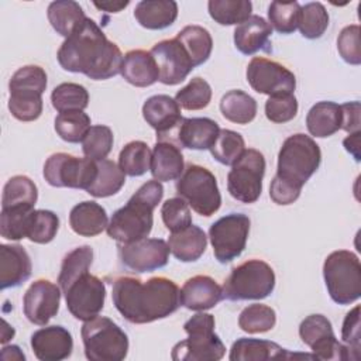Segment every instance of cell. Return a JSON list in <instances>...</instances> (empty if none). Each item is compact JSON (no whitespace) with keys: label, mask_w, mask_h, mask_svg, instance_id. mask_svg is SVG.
<instances>
[{"label":"cell","mask_w":361,"mask_h":361,"mask_svg":"<svg viewBox=\"0 0 361 361\" xmlns=\"http://www.w3.org/2000/svg\"><path fill=\"white\" fill-rule=\"evenodd\" d=\"M341 338L345 347L351 351L354 360L360 358L361 327H360V306H354L344 317L341 327Z\"/></svg>","instance_id":"9f6ffc18"},{"label":"cell","mask_w":361,"mask_h":361,"mask_svg":"<svg viewBox=\"0 0 361 361\" xmlns=\"http://www.w3.org/2000/svg\"><path fill=\"white\" fill-rule=\"evenodd\" d=\"M306 127L310 135L326 138L341 128V107L334 102H317L306 116Z\"/></svg>","instance_id":"1f68e13d"},{"label":"cell","mask_w":361,"mask_h":361,"mask_svg":"<svg viewBox=\"0 0 361 361\" xmlns=\"http://www.w3.org/2000/svg\"><path fill=\"white\" fill-rule=\"evenodd\" d=\"M111 298L118 313L134 324L165 319L180 306L178 285L165 276H152L145 282L120 276L113 282Z\"/></svg>","instance_id":"7a4b0ae2"},{"label":"cell","mask_w":361,"mask_h":361,"mask_svg":"<svg viewBox=\"0 0 361 361\" xmlns=\"http://www.w3.org/2000/svg\"><path fill=\"white\" fill-rule=\"evenodd\" d=\"M38 199V189L35 183L25 175L11 176L4 188L1 197V209L14 207V206H25L34 207Z\"/></svg>","instance_id":"d590c367"},{"label":"cell","mask_w":361,"mask_h":361,"mask_svg":"<svg viewBox=\"0 0 361 361\" xmlns=\"http://www.w3.org/2000/svg\"><path fill=\"white\" fill-rule=\"evenodd\" d=\"M161 217L171 233H178L192 224L190 207L182 197H171L162 203Z\"/></svg>","instance_id":"816d5d0a"},{"label":"cell","mask_w":361,"mask_h":361,"mask_svg":"<svg viewBox=\"0 0 361 361\" xmlns=\"http://www.w3.org/2000/svg\"><path fill=\"white\" fill-rule=\"evenodd\" d=\"M341 107V128L348 134L360 131V102H348L340 106Z\"/></svg>","instance_id":"680465c9"},{"label":"cell","mask_w":361,"mask_h":361,"mask_svg":"<svg viewBox=\"0 0 361 361\" xmlns=\"http://www.w3.org/2000/svg\"><path fill=\"white\" fill-rule=\"evenodd\" d=\"M42 175L51 186L87 190L96 179L97 162L86 157L56 152L45 161Z\"/></svg>","instance_id":"30bf717a"},{"label":"cell","mask_w":361,"mask_h":361,"mask_svg":"<svg viewBox=\"0 0 361 361\" xmlns=\"http://www.w3.org/2000/svg\"><path fill=\"white\" fill-rule=\"evenodd\" d=\"M31 348L41 361H62L72 354V334L62 326H45L32 333Z\"/></svg>","instance_id":"ffe728a7"},{"label":"cell","mask_w":361,"mask_h":361,"mask_svg":"<svg viewBox=\"0 0 361 361\" xmlns=\"http://www.w3.org/2000/svg\"><path fill=\"white\" fill-rule=\"evenodd\" d=\"M337 51L343 61L350 65L361 63V48H360V25L351 24L344 27L337 38Z\"/></svg>","instance_id":"11a10c76"},{"label":"cell","mask_w":361,"mask_h":361,"mask_svg":"<svg viewBox=\"0 0 361 361\" xmlns=\"http://www.w3.org/2000/svg\"><path fill=\"white\" fill-rule=\"evenodd\" d=\"M59 228V217L51 210H32L28 219L27 238L37 244L51 243Z\"/></svg>","instance_id":"f6af8a7d"},{"label":"cell","mask_w":361,"mask_h":361,"mask_svg":"<svg viewBox=\"0 0 361 361\" xmlns=\"http://www.w3.org/2000/svg\"><path fill=\"white\" fill-rule=\"evenodd\" d=\"M323 278L333 302L350 305L361 296V264L348 250L330 252L323 264Z\"/></svg>","instance_id":"8992f818"},{"label":"cell","mask_w":361,"mask_h":361,"mask_svg":"<svg viewBox=\"0 0 361 361\" xmlns=\"http://www.w3.org/2000/svg\"><path fill=\"white\" fill-rule=\"evenodd\" d=\"M61 303V288L48 279H38L30 285L23 298L24 316L37 326H45L56 316Z\"/></svg>","instance_id":"ac0fdd59"},{"label":"cell","mask_w":361,"mask_h":361,"mask_svg":"<svg viewBox=\"0 0 361 361\" xmlns=\"http://www.w3.org/2000/svg\"><path fill=\"white\" fill-rule=\"evenodd\" d=\"M32 265L28 252L20 244L0 245V289L16 288L31 276Z\"/></svg>","instance_id":"603a6c76"},{"label":"cell","mask_w":361,"mask_h":361,"mask_svg":"<svg viewBox=\"0 0 361 361\" xmlns=\"http://www.w3.org/2000/svg\"><path fill=\"white\" fill-rule=\"evenodd\" d=\"M299 336L316 360H354L351 351L338 343L330 320L323 314L305 317L299 326Z\"/></svg>","instance_id":"5bb4252c"},{"label":"cell","mask_w":361,"mask_h":361,"mask_svg":"<svg viewBox=\"0 0 361 361\" xmlns=\"http://www.w3.org/2000/svg\"><path fill=\"white\" fill-rule=\"evenodd\" d=\"M298 114V100L293 93L269 96L265 102V116L269 121L283 124Z\"/></svg>","instance_id":"db71d44e"},{"label":"cell","mask_w":361,"mask_h":361,"mask_svg":"<svg viewBox=\"0 0 361 361\" xmlns=\"http://www.w3.org/2000/svg\"><path fill=\"white\" fill-rule=\"evenodd\" d=\"M0 357L6 361H24L25 355L24 353L20 350L18 345H4L1 350Z\"/></svg>","instance_id":"94428289"},{"label":"cell","mask_w":361,"mask_h":361,"mask_svg":"<svg viewBox=\"0 0 361 361\" xmlns=\"http://www.w3.org/2000/svg\"><path fill=\"white\" fill-rule=\"evenodd\" d=\"M169 245L161 238H142L128 244H120L118 257L130 271L142 274L164 268L169 259Z\"/></svg>","instance_id":"2e32d148"},{"label":"cell","mask_w":361,"mask_h":361,"mask_svg":"<svg viewBox=\"0 0 361 361\" xmlns=\"http://www.w3.org/2000/svg\"><path fill=\"white\" fill-rule=\"evenodd\" d=\"M149 52L159 71L158 80L164 85L173 86L183 82L195 68L186 49L176 38L157 42Z\"/></svg>","instance_id":"e0dca14e"},{"label":"cell","mask_w":361,"mask_h":361,"mask_svg":"<svg viewBox=\"0 0 361 361\" xmlns=\"http://www.w3.org/2000/svg\"><path fill=\"white\" fill-rule=\"evenodd\" d=\"M121 76L133 86L147 87L159 79L157 62L149 51L131 49L124 55Z\"/></svg>","instance_id":"d4e9b609"},{"label":"cell","mask_w":361,"mask_h":361,"mask_svg":"<svg viewBox=\"0 0 361 361\" xmlns=\"http://www.w3.org/2000/svg\"><path fill=\"white\" fill-rule=\"evenodd\" d=\"M164 186L151 179L141 185L128 199L126 206L116 210L106 228L110 238L120 244L147 238L154 224V209L162 200Z\"/></svg>","instance_id":"3957f363"},{"label":"cell","mask_w":361,"mask_h":361,"mask_svg":"<svg viewBox=\"0 0 361 361\" xmlns=\"http://www.w3.org/2000/svg\"><path fill=\"white\" fill-rule=\"evenodd\" d=\"M220 111L231 123L248 124L257 116V102L240 89L228 90L220 100Z\"/></svg>","instance_id":"d6a6232c"},{"label":"cell","mask_w":361,"mask_h":361,"mask_svg":"<svg viewBox=\"0 0 361 361\" xmlns=\"http://www.w3.org/2000/svg\"><path fill=\"white\" fill-rule=\"evenodd\" d=\"M34 207L14 206L1 209L0 213V234L6 240L18 241L27 237L28 219Z\"/></svg>","instance_id":"7dc6e473"},{"label":"cell","mask_w":361,"mask_h":361,"mask_svg":"<svg viewBox=\"0 0 361 361\" xmlns=\"http://www.w3.org/2000/svg\"><path fill=\"white\" fill-rule=\"evenodd\" d=\"M51 103L59 113L85 110L89 104V93L86 87L79 83L65 82L54 87L51 93Z\"/></svg>","instance_id":"60d3db41"},{"label":"cell","mask_w":361,"mask_h":361,"mask_svg":"<svg viewBox=\"0 0 361 361\" xmlns=\"http://www.w3.org/2000/svg\"><path fill=\"white\" fill-rule=\"evenodd\" d=\"M113 142L114 137L110 127L103 124L92 126L82 140V151L86 158L102 161L106 159V157L110 154Z\"/></svg>","instance_id":"c3c4849f"},{"label":"cell","mask_w":361,"mask_h":361,"mask_svg":"<svg viewBox=\"0 0 361 361\" xmlns=\"http://www.w3.org/2000/svg\"><path fill=\"white\" fill-rule=\"evenodd\" d=\"M210 100L212 87L204 79L199 76L190 79L189 83L175 94V102L185 110H202L209 106Z\"/></svg>","instance_id":"f907efd6"},{"label":"cell","mask_w":361,"mask_h":361,"mask_svg":"<svg viewBox=\"0 0 361 361\" xmlns=\"http://www.w3.org/2000/svg\"><path fill=\"white\" fill-rule=\"evenodd\" d=\"M250 219L243 213H230L216 220L209 228V238L216 259L227 264L241 255L250 234Z\"/></svg>","instance_id":"7c38bea8"},{"label":"cell","mask_w":361,"mask_h":361,"mask_svg":"<svg viewBox=\"0 0 361 361\" xmlns=\"http://www.w3.org/2000/svg\"><path fill=\"white\" fill-rule=\"evenodd\" d=\"M92 262H93V250L90 245H80L69 251L62 259L61 271L58 275V285L61 290H63L79 275L89 272Z\"/></svg>","instance_id":"f35d334b"},{"label":"cell","mask_w":361,"mask_h":361,"mask_svg":"<svg viewBox=\"0 0 361 361\" xmlns=\"http://www.w3.org/2000/svg\"><path fill=\"white\" fill-rule=\"evenodd\" d=\"M47 16L52 28L65 38L71 37L87 20L80 4L73 0H58L49 3Z\"/></svg>","instance_id":"4dcf8cb0"},{"label":"cell","mask_w":361,"mask_h":361,"mask_svg":"<svg viewBox=\"0 0 361 361\" xmlns=\"http://www.w3.org/2000/svg\"><path fill=\"white\" fill-rule=\"evenodd\" d=\"M168 245L176 259L182 262H193L206 251L207 237L199 226L190 224L178 233H171Z\"/></svg>","instance_id":"f546056e"},{"label":"cell","mask_w":361,"mask_h":361,"mask_svg":"<svg viewBox=\"0 0 361 361\" xmlns=\"http://www.w3.org/2000/svg\"><path fill=\"white\" fill-rule=\"evenodd\" d=\"M329 27V13L326 7L319 3H306L300 6V17L298 28L300 34L307 39L320 38Z\"/></svg>","instance_id":"7bdbcfd3"},{"label":"cell","mask_w":361,"mask_h":361,"mask_svg":"<svg viewBox=\"0 0 361 361\" xmlns=\"http://www.w3.org/2000/svg\"><path fill=\"white\" fill-rule=\"evenodd\" d=\"M56 59L62 69L83 73L93 80H106L121 72L124 55L117 44L107 39L100 27L87 18L61 44Z\"/></svg>","instance_id":"6da1fadb"},{"label":"cell","mask_w":361,"mask_h":361,"mask_svg":"<svg viewBox=\"0 0 361 361\" xmlns=\"http://www.w3.org/2000/svg\"><path fill=\"white\" fill-rule=\"evenodd\" d=\"M14 337V329L8 326V323L6 320H3V329H1V344H6L10 338Z\"/></svg>","instance_id":"be15d7a7"},{"label":"cell","mask_w":361,"mask_h":361,"mask_svg":"<svg viewBox=\"0 0 361 361\" xmlns=\"http://www.w3.org/2000/svg\"><path fill=\"white\" fill-rule=\"evenodd\" d=\"M214 317L210 313H196L185 324L188 338L172 348L173 361H219L224 357L226 347L214 333Z\"/></svg>","instance_id":"5b68a950"},{"label":"cell","mask_w":361,"mask_h":361,"mask_svg":"<svg viewBox=\"0 0 361 361\" xmlns=\"http://www.w3.org/2000/svg\"><path fill=\"white\" fill-rule=\"evenodd\" d=\"M47 72L38 65H25L17 69L10 82V90H31L37 93H44L47 89Z\"/></svg>","instance_id":"f5cc1de1"},{"label":"cell","mask_w":361,"mask_h":361,"mask_svg":"<svg viewBox=\"0 0 361 361\" xmlns=\"http://www.w3.org/2000/svg\"><path fill=\"white\" fill-rule=\"evenodd\" d=\"M210 17L220 25H238L251 17L250 0H210L207 3Z\"/></svg>","instance_id":"8d00e7d4"},{"label":"cell","mask_w":361,"mask_h":361,"mask_svg":"<svg viewBox=\"0 0 361 361\" xmlns=\"http://www.w3.org/2000/svg\"><path fill=\"white\" fill-rule=\"evenodd\" d=\"M62 293L71 314L78 320L86 322L99 316L103 310L106 286L102 279L85 272L73 279Z\"/></svg>","instance_id":"4fadbf2b"},{"label":"cell","mask_w":361,"mask_h":361,"mask_svg":"<svg viewBox=\"0 0 361 361\" xmlns=\"http://www.w3.org/2000/svg\"><path fill=\"white\" fill-rule=\"evenodd\" d=\"M276 323V313L275 310L262 303H252L243 309L238 316V326L243 331L255 334V333H265L274 329Z\"/></svg>","instance_id":"b9f144b4"},{"label":"cell","mask_w":361,"mask_h":361,"mask_svg":"<svg viewBox=\"0 0 361 361\" xmlns=\"http://www.w3.org/2000/svg\"><path fill=\"white\" fill-rule=\"evenodd\" d=\"M300 190L302 189L279 179L278 176H274L269 186V196L276 204L286 206L293 203L300 196Z\"/></svg>","instance_id":"6f0895ef"},{"label":"cell","mask_w":361,"mask_h":361,"mask_svg":"<svg viewBox=\"0 0 361 361\" xmlns=\"http://www.w3.org/2000/svg\"><path fill=\"white\" fill-rule=\"evenodd\" d=\"M272 27L261 16H251L234 30V45L244 55H252L258 51L271 52Z\"/></svg>","instance_id":"cb8c5ba5"},{"label":"cell","mask_w":361,"mask_h":361,"mask_svg":"<svg viewBox=\"0 0 361 361\" xmlns=\"http://www.w3.org/2000/svg\"><path fill=\"white\" fill-rule=\"evenodd\" d=\"M175 38L183 45L195 68L209 59L213 49V39L206 28L200 25H186Z\"/></svg>","instance_id":"836d02e7"},{"label":"cell","mask_w":361,"mask_h":361,"mask_svg":"<svg viewBox=\"0 0 361 361\" xmlns=\"http://www.w3.org/2000/svg\"><path fill=\"white\" fill-rule=\"evenodd\" d=\"M223 299L221 286L207 275H196L189 278L179 290L180 306L204 312L214 307Z\"/></svg>","instance_id":"7402d4cb"},{"label":"cell","mask_w":361,"mask_h":361,"mask_svg":"<svg viewBox=\"0 0 361 361\" xmlns=\"http://www.w3.org/2000/svg\"><path fill=\"white\" fill-rule=\"evenodd\" d=\"M245 151V142L240 133L223 128L210 148L213 158L223 165H233Z\"/></svg>","instance_id":"ee69618b"},{"label":"cell","mask_w":361,"mask_h":361,"mask_svg":"<svg viewBox=\"0 0 361 361\" xmlns=\"http://www.w3.org/2000/svg\"><path fill=\"white\" fill-rule=\"evenodd\" d=\"M69 226L82 237H94L107 228L109 217L102 204L93 200H85L72 207Z\"/></svg>","instance_id":"4316f807"},{"label":"cell","mask_w":361,"mask_h":361,"mask_svg":"<svg viewBox=\"0 0 361 361\" xmlns=\"http://www.w3.org/2000/svg\"><path fill=\"white\" fill-rule=\"evenodd\" d=\"M300 4L298 1H272L268 7L269 25L281 34H292L299 24Z\"/></svg>","instance_id":"681fc988"},{"label":"cell","mask_w":361,"mask_h":361,"mask_svg":"<svg viewBox=\"0 0 361 361\" xmlns=\"http://www.w3.org/2000/svg\"><path fill=\"white\" fill-rule=\"evenodd\" d=\"M142 116L147 124L157 131V141L173 131L183 118L179 104L168 94L148 97L142 104Z\"/></svg>","instance_id":"44dd1931"},{"label":"cell","mask_w":361,"mask_h":361,"mask_svg":"<svg viewBox=\"0 0 361 361\" xmlns=\"http://www.w3.org/2000/svg\"><path fill=\"white\" fill-rule=\"evenodd\" d=\"M176 193L197 214L209 217L221 206L216 176L204 166L190 164L176 182Z\"/></svg>","instance_id":"9c48e42d"},{"label":"cell","mask_w":361,"mask_h":361,"mask_svg":"<svg viewBox=\"0 0 361 361\" xmlns=\"http://www.w3.org/2000/svg\"><path fill=\"white\" fill-rule=\"evenodd\" d=\"M152 178L159 182L179 179L185 171L183 155L180 148L168 141H157L152 149L151 168Z\"/></svg>","instance_id":"484cf974"},{"label":"cell","mask_w":361,"mask_h":361,"mask_svg":"<svg viewBox=\"0 0 361 361\" xmlns=\"http://www.w3.org/2000/svg\"><path fill=\"white\" fill-rule=\"evenodd\" d=\"M220 133L219 124L209 117L182 118L179 126L161 141L173 142L189 149H210Z\"/></svg>","instance_id":"d6986e66"},{"label":"cell","mask_w":361,"mask_h":361,"mask_svg":"<svg viewBox=\"0 0 361 361\" xmlns=\"http://www.w3.org/2000/svg\"><path fill=\"white\" fill-rule=\"evenodd\" d=\"M295 354L288 353L279 344L269 340L259 338H238L233 343L230 350V361H267L292 358Z\"/></svg>","instance_id":"83f0119b"},{"label":"cell","mask_w":361,"mask_h":361,"mask_svg":"<svg viewBox=\"0 0 361 361\" xmlns=\"http://www.w3.org/2000/svg\"><path fill=\"white\" fill-rule=\"evenodd\" d=\"M137 23L147 30H164L178 17V4L173 0H142L134 8Z\"/></svg>","instance_id":"f1b7e54d"},{"label":"cell","mask_w":361,"mask_h":361,"mask_svg":"<svg viewBox=\"0 0 361 361\" xmlns=\"http://www.w3.org/2000/svg\"><path fill=\"white\" fill-rule=\"evenodd\" d=\"M85 355L92 361H121L128 353V337L109 317L86 320L80 330Z\"/></svg>","instance_id":"52a82bcc"},{"label":"cell","mask_w":361,"mask_h":361,"mask_svg":"<svg viewBox=\"0 0 361 361\" xmlns=\"http://www.w3.org/2000/svg\"><path fill=\"white\" fill-rule=\"evenodd\" d=\"M247 82L257 93L268 96L293 93L296 87L293 72L262 56H254L250 61L247 66Z\"/></svg>","instance_id":"9a60e30c"},{"label":"cell","mask_w":361,"mask_h":361,"mask_svg":"<svg viewBox=\"0 0 361 361\" xmlns=\"http://www.w3.org/2000/svg\"><path fill=\"white\" fill-rule=\"evenodd\" d=\"M42 94L31 90H10L8 110L20 121H34L42 113Z\"/></svg>","instance_id":"bcb514c9"},{"label":"cell","mask_w":361,"mask_h":361,"mask_svg":"<svg viewBox=\"0 0 361 361\" xmlns=\"http://www.w3.org/2000/svg\"><path fill=\"white\" fill-rule=\"evenodd\" d=\"M360 135H361V133L355 131V133H351L348 137H345L343 140L344 148L353 155V158L357 162H360V159H361V155H360Z\"/></svg>","instance_id":"91938a15"},{"label":"cell","mask_w":361,"mask_h":361,"mask_svg":"<svg viewBox=\"0 0 361 361\" xmlns=\"http://www.w3.org/2000/svg\"><path fill=\"white\" fill-rule=\"evenodd\" d=\"M275 272L262 259H248L234 267L224 281L223 298L228 300H261L272 293Z\"/></svg>","instance_id":"ba28073f"},{"label":"cell","mask_w":361,"mask_h":361,"mask_svg":"<svg viewBox=\"0 0 361 361\" xmlns=\"http://www.w3.org/2000/svg\"><path fill=\"white\" fill-rule=\"evenodd\" d=\"M96 162L97 175L86 192L93 197H109L118 193L126 183V173L116 162L110 159H102Z\"/></svg>","instance_id":"e575fe53"},{"label":"cell","mask_w":361,"mask_h":361,"mask_svg":"<svg viewBox=\"0 0 361 361\" xmlns=\"http://www.w3.org/2000/svg\"><path fill=\"white\" fill-rule=\"evenodd\" d=\"M322 151L316 141L302 133L289 135L278 154L276 175L279 179L302 189L319 169Z\"/></svg>","instance_id":"277c9868"},{"label":"cell","mask_w":361,"mask_h":361,"mask_svg":"<svg viewBox=\"0 0 361 361\" xmlns=\"http://www.w3.org/2000/svg\"><path fill=\"white\" fill-rule=\"evenodd\" d=\"M152 151L144 141H131L118 155V166L128 176H141L151 168Z\"/></svg>","instance_id":"74e56055"},{"label":"cell","mask_w":361,"mask_h":361,"mask_svg":"<svg viewBox=\"0 0 361 361\" xmlns=\"http://www.w3.org/2000/svg\"><path fill=\"white\" fill-rule=\"evenodd\" d=\"M55 131L66 142L78 144L82 142L86 133L89 131L90 117L83 110H72L59 113L55 117Z\"/></svg>","instance_id":"ab89813d"},{"label":"cell","mask_w":361,"mask_h":361,"mask_svg":"<svg viewBox=\"0 0 361 361\" xmlns=\"http://www.w3.org/2000/svg\"><path fill=\"white\" fill-rule=\"evenodd\" d=\"M265 173V158L262 152L248 148L231 165L227 175V190L241 203H254L262 192V178Z\"/></svg>","instance_id":"8fae6325"},{"label":"cell","mask_w":361,"mask_h":361,"mask_svg":"<svg viewBox=\"0 0 361 361\" xmlns=\"http://www.w3.org/2000/svg\"><path fill=\"white\" fill-rule=\"evenodd\" d=\"M93 6L99 10L103 11H109V13H118L123 8H126L128 6V1H93Z\"/></svg>","instance_id":"6125c7cd"}]
</instances>
